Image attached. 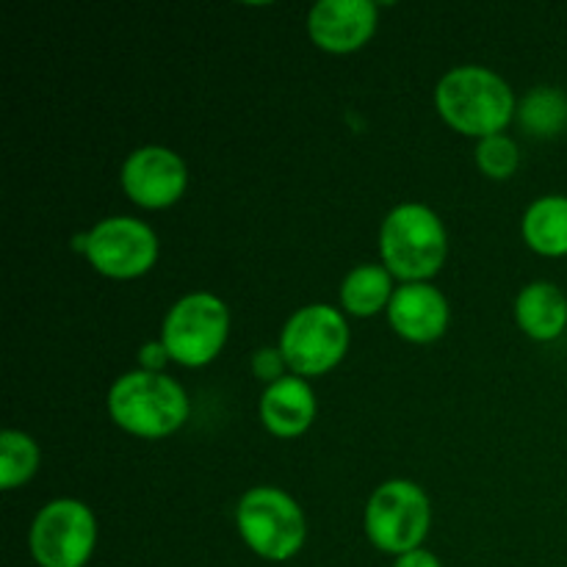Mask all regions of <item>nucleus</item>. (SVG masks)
Returning <instances> with one entry per match:
<instances>
[{"mask_svg":"<svg viewBox=\"0 0 567 567\" xmlns=\"http://www.w3.org/2000/svg\"><path fill=\"white\" fill-rule=\"evenodd\" d=\"M437 111L454 131L491 138L509 125L515 114L513 89L485 66H457L435 92Z\"/></svg>","mask_w":567,"mask_h":567,"instance_id":"f257e3e1","label":"nucleus"},{"mask_svg":"<svg viewBox=\"0 0 567 567\" xmlns=\"http://www.w3.org/2000/svg\"><path fill=\"white\" fill-rule=\"evenodd\" d=\"M111 419L138 437H166L188 419L186 391L158 371H131L109 393Z\"/></svg>","mask_w":567,"mask_h":567,"instance_id":"f03ea898","label":"nucleus"},{"mask_svg":"<svg viewBox=\"0 0 567 567\" xmlns=\"http://www.w3.org/2000/svg\"><path fill=\"white\" fill-rule=\"evenodd\" d=\"M380 249L391 275L421 282L437 275L446 260V230L426 205H399L382 221Z\"/></svg>","mask_w":567,"mask_h":567,"instance_id":"7ed1b4c3","label":"nucleus"},{"mask_svg":"<svg viewBox=\"0 0 567 567\" xmlns=\"http://www.w3.org/2000/svg\"><path fill=\"white\" fill-rule=\"evenodd\" d=\"M238 532L258 557L282 563L305 543V515L288 493L252 487L238 504Z\"/></svg>","mask_w":567,"mask_h":567,"instance_id":"20e7f679","label":"nucleus"},{"mask_svg":"<svg viewBox=\"0 0 567 567\" xmlns=\"http://www.w3.org/2000/svg\"><path fill=\"white\" fill-rule=\"evenodd\" d=\"M430 532V498L415 482L393 480L377 487L365 507V535L380 551L408 554Z\"/></svg>","mask_w":567,"mask_h":567,"instance_id":"39448f33","label":"nucleus"},{"mask_svg":"<svg viewBox=\"0 0 567 567\" xmlns=\"http://www.w3.org/2000/svg\"><path fill=\"white\" fill-rule=\"evenodd\" d=\"M230 330V316L214 293H192L181 299L164 319V347L172 360L197 369L221 352Z\"/></svg>","mask_w":567,"mask_h":567,"instance_id":"423d86ee","label":"nucleus"},{"mask_svg":"<svg viewBox=\"0 0 567 567\" xmlns=\"http://www.w3.org/2000/svg\"><path fill=\"white\" fill-rule=\"evenodd\" d=\"M349 347V327L330 305H308L288 319L280 338V352L288 369L302 377L327 374L341 363Z\"/></svg>","mask_w":567,"mask_h":567,"instance_id":"0eeeda50","label":"nucleus"},{"mask_svg":"<svg viewBox=\"0 0 567 567\" xmlns=\"http://www.w3.org/2000/svg\"><path fill=\"white\" fill-rule=\"evenodd\" d=\"M97 540V524L86 504L59 498L31 526V554L42 567H83Z\"/></svg>","mask_w":567,"mask_h":567,"instance_id":"6e6552de","label":"nucleus"},{"mask_svg":"<svg viewBox=\"0 0 567 567\" xmlns=\"http://www.w3.org/2000/svg\"><path fill=\"white\" fill-rule=\"evenodd\" d=\"M86 255L94 269L114 280L144 275L158 258V238L144 221L131 216L103 219L86 238Z\"/></svg>","mask_w":567,"mask_h":567,"instance_id":"1a4fd4ad","label":"nucleus"},{"mask_svg":"<svg viewBox=\"0 0 567 567\" xmlns=\"http://www.w3.org/2000/svg\"><path fill=\"white\" fill-rule=\"evenodd\" d=\"M188 172L177 153L166 147H142L122 166L125 194L142 208H169L186 192Z\"/></svg>","mask_w":567,"mask_h":567,"instance_id":"9d476101","label":"nucleus"},{"mask_svg":"<svg viewBox=\"0 0 567 567\" xmlns=\"http://www.w3.org/2000/svg\"><path fill=\"white\" fill-rule=\"evenodd\" d=\"M377 28L371 0H321L310 9V39L327 53H352L363 48Z\"/></svg>","mask_w":567,"mask_h":567,"instance_id":"9b49d317","label":"nucleus"},{"mask_svg":"<svg viewBox=\"0 0 567 567\" xmlns=\"http://www.w3.org/2000/svg\"><path fill=\"white\" fill-rule=\"evenodd\" d=\"M388 319L393 330L415 343H430L446 332L449 302L437 288L426 282H408L393 293L388 305Z\"/></svg>","mask_w":567,"mask_h":567,"instance_id":"f8f14e48","label":"nucleus"},{"mask_svg":"<svg viewBox=\"0 0 567 567\" xmlns=\"http://www.w3.org/2000/svg\"><path fill=\"white\" fill-rule=\"evenodd\" d=\"M316 396L299 377H282L271 382L260 396V421L277 437H297L313 424Z\"/></svg>","mask_w":567,"mask_h":567,"instance_id":"ddd939ff","label":"nucleus"},{"mask_svg":"<svg viewBox=\"0 0 567 567\" xmlns=\"http://www.w3.org/2000/svg\"><path fill=\"white\" fill-rule=\"evenodd\" d=\"M520 330L535 341H554L567 327V299L551 282H532L515 302Z\"/></svg>","mask_w":567,"mask_h":567,"instance_id":"4468645a","label":"nucleus"},{"mask_svg":"<svg viewBox=\"0 0 567 567\" xmlns=\"http://www.w3.org/2000/svg\"><path fill=\"white\" fill-rule=\"evenodd\" d=\"M524 238L540 255H567V197H543L524 216Z\"/></svg>","mask_w":567,"mask_h":567,"instance_id":"2eb2a0df","label":"nucleus"},{"mask_svg":"<svg viewBox=\"0 0 567 567\" xmlns=\"http://www.w3.org/2000/svg\"><path fill=\"white\" fill-rule=\"evenodd\" d=\"M391 271L382 266H360L341 286V302L352 316H374L377 310L391 305Z\"/></svg>","mask_w":567,"mask_h":567,"instance_id":"dca6fc26","label":"nucleus"},{"mask_svg":"<svg viewBox=\"0 0 567 567\" xmlns=\"http://www.w3.org/2000/svg\"><path fill=\"white\" fill-rule=\"evenodd\" d=\"M518 120L526 133L535 136H557L567 125V97L557 89H537L520 103Z\"/></svg>","mask_w":567,"mask_h":567,"instance_id":"f3484780","label":"nucleus"},{"mask_svg":"<svg viewBox=\"0 0 567 567\" xmlns=\"http://www.w3.org/2000/svg\"><path fill=\"white\" fill-rule=\"evenodd\" d=\"M39 465V449L22 432H3L0 435V487L3 491H14L22 482L33 476Z\"/></svg>","mask_w":567,"mask_h":567,"instance_id":"a211bd4d","label":"nucleus"},{"mask_svg":"<svg viewBox=\"0 0 567 567\" xmlns=\"http://www.w3.org/2000/svg\"><path fill=\"white\" fill-rule=\"evenodd\" d=\"M476 164H480V169L487 177L504 181V177H509L518 169V147H515L513 138L502 136V133L482 138L480 147H476Z\"/></svg>","mask_w":567,"mask_h":567,"instance_id":"6ab92c4d","label":"nucleus"},{"mask_svg":"<svg viewBox=\"0 0 567 567\" xmlns=\"http://www.w3.org/2000/svg\"><path fill=\"white\" fill-rule=\"evenodd\" d=\"M286 358H282L280 349H260L252 358V371L258 380L277 382L282 380V369H286Z\"/></svg>","mask_w":567,"mask_h":567,"instance_id":"aec40b11","label":"nucleus"},{"mask_svg":"<svg viewBox=\"0 0 567 567\" xmlns=\"http://www.w3.org/2000/svg\"><path fill=\"white\" fill-rule=\"evenodd\" d=\"M396 567H441V563H437L435 554L424 551V548H415V551L402 554L396 559Z\"/></svg>","mask_w":567,"mask_h":567,"instance_id":"412c9836","label":"nucleus"},{"mask_svg":"<svg viewBox=\"0 0 567 567\" xmlns=\"http://www.w3.org/2000/svg\"><path fill=\"white\" fill-rule=\"evenodd\" d=\"M166 358H169V352H166L164 343H147V347L142 349L144 371H158L161 365H164Z\"/></svg>","mask_w":567,"mask_h":567,"instance_id":"4be33fe9","label":"nucleus"}]
</instances>
